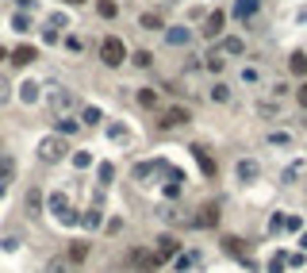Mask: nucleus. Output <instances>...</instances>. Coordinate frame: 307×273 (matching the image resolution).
<instances>
[{
  "mask_svg": "<svg viewBox=\"0 0 307 273\" xmlns=\"http://www.w3.org/2000/svg\"><path fill=\"white\" fill-rule=\"evenodd\" d=\"M192 154H196V162H200V169H203V173H215V162H211V154H208V150H203V142H196V146H192Z\"/></svg>",
  "mask_w": 307,
  "mask_h": 273,
  "instance_id": "nucleus-14",
  "label": "nucleus"
},
{
  "mask_svg": "<svg viewBox=\"0 0 307 273\" xmlns=\"http://www.w3.org/2000/svg\"><path fill=\"white\" fill-rule=\"evenodd\" d=\"M19 4H23V8H27V4H31V0H19Z\"/></svg>",
  "mask_w": 307,
  "mask_h": 273,
  "instance_id": "nucleus-45",
  "label": "nucleus"
},
{
  "mask_svg": "<svg viewBox=\"0 0 307 273\" xmlns=\"http://www.w3.org/2000/svg\"><path fill=\"white\" fill-rule=\"evenodd\" d=\"M12 27H16V31H27L31 23H27V16H16V19H12Z\"/></svg>",
  "mask_w": 307,
  "mask_h": 273,
  "instance_id": "nucleus-41",
  "label": "nucleus"
},
{
  "mask_svg": "<svg viewBox=\"0 0 307 273\" xmlns=\"http://www.w3.org/2000/svg\"><path fill=\"white\" fill-rule=\"evenodd\" d=\"M65 4H85V0H65Z\"/></svg>",
  "mask_w": 307,
  "mask_h": 273,
  "instance_id": "nucleus-43",
  "label": "nucleus"
},
{
  "mask_svg": "<svg viewBox=\"0 0 307 273\" xmlns=\"http://www.w3.org/2000/svg\"><path fill=\"white\" fill-rule=\"evenodd\" d=\"M154 100H158V97H154V88H139V104L142 108H154Z\"/></svg>",
  "mask_w": 307,
  "mask_h": 273,
  "instance_id": "nucleus-32",
  "label": "nucleus"
},
{
  "mask_svg": "<svg viewBox=\"0 0 307 273\" xmlns=\"http://www.w3.org/2000/svg\"><path fill=\"white\" fill-rule=\"evenodd\" d=\"M284 227H288V231H299V227H303V220H299V216H288V220H284Z\"/></svg>",
  "mask_w": 307,
  "mask_h": 273,
  "instance_id": "nucleus-39",
  "label": "nucleus"
},
{
  "mask_svg": "<svg viewBox=\"0 0 307 273\" xmlns=\"http://www.w3.org/2000/svg\"><path fill=\"white\" fill-rule=\"evenodd\" d=\"M46 273H73V262L70 258H54V262L46 265Z\"/></svg>",
  "mask_w": 307,
  "mask_h": 273,
  "instance_id": "nucleus-24",
  "label": "nucleus"
},
{
  "mask_svg": "<svg viewBox=\"0 0 307 273\" xmlns=\"http://www.w3.org/2000/svg\"><path fill=\"white\" fill-rule=\"evenodd\" d=\"M0 58H8V54H4V46H0Z\"/></svg>",
  "mask_w": 307,
  "mask_h": 273,
  "instance_id": "nucleus-44",
  "label": "nucleus"
},
{
  "mask_svg": "<svg viewBox=\"0 0 307 273\" xmlns=\"http://www.w3.org/2000/svg\"><path fill=\"white\" fill-rule=\"evenodd\" d=\"M108 139H115V142H131V131H127L123 124H112V127H108Z\"/></svg>",
  "mask_w": 307,
  "mask_h": 273,
  "instance_id": "nucleus-23",
  "label": "nucleus"
},
{
  "mask_svg": "<svg viewBox=\"0 0 307 273\" xmlns=\"http://www.w3.org/2000/svg\"><path fill=\"white\" fill-rule=\"evenodd\" d=\"M223 66H227V62H223V54H211V58H208V70H211V73H219Z\"/></svg>",
  "mask_w": 307,
  "mask_h": 273,
  "instance_id": "nucleus-35",
  "label": "nucleus"
},
{
  "mask_svg": "<svg viewBox=\"0 0 307 273\" xmlns=\"http://www.w3.org/2000/svg\"><path fill=\"white\" fill-rule=\"evenodd\" d=\"M85 227H100V208H88V216H85Z\"/></svg>",
  "mask_w": 307,
  "mask_h": 273,
  "instance_id": "nucleus-36",
  "label": "nucleus"
},
{
  "mask_svg": "<svg viewBox=\"0 0 307 273\" xmlns=\"http://www.w3.org/2000/svg\"><path fill=\"white\" fill-rule=\"evenodd\" d=\"M46 108H50L54 115H70L73 108H77V93H73V88H61V85H50V93H46Z\"/></svg>",
  "mask_w": 307,
  "mask_h": 273,
  "instance_id": "nucleus-1",
  "label": "nucleus"
},
{
  "mask_svg": "<svg viewBox=\"0 0 307 273\" xmlns=\"http://www.w3.org/2000/svg\"><path fill=\"white\" fill-rule=\"evenodd\" d=\"M16 177V162L12 158H0V181H12Z\"/></svg>",
  "mask_w": 307,
  "mask_h": 273,
  "instance_id": "nucleus-28",
  "label": "nucleus"
},
{
  "mask_svg": "<svg viewBox=\"0 0 307 273\" xmlns=\"http://www.w3.org/2000/svg\"><path fill=\"white\" fill-rule=\"evenodd\" d=\"M96 177H100V185H112V177H115V169L108 166V162H100V166H96Z\"/></svg>",
  "mask_w": 307,
  "mask_h": 273,
  "instance_id": "nucleus-29",
  "label": "nucleus"
},
{
  "mask_svg": "<svg viewBox=\"0 0 307 273\" xmlns=\"http://www.w3.org/2000/svg\"><path fill=\"white\" fill-rule=\"evenodd\" d=\"M257 8H261V0H234V16L238 19H254Z\"/></svg>",
  "mask_w": 307,
  "mask_h": 273,
  "instance_id": "nucleus-13",
  "label": "nucleus"
},
{
  "mask_svg": "<svg viewBox=\"0 0 307 273\" xmlns=\"http://www.w3.org/2000/svg\"><path fill=\"white\" fill-rule=\"evenodd\" d=\"M238 177L250 185V181H257V177H261V166H257L254 158H242V162H238Z\"/></svg>",
  "mask_w": 307,
  "mask_h": 273,
  "instance_id": "nucleus-12",
  "label": "nucleus"
},
{
  "mask_svg": "<svg viewBox=\"0 0 307 273\" xmlns=\"http://www.w3.org/2000/svg\"><path fill=\"white\" fill-rule=\"evenodd\" d=\"M134 66H142V70H146V66H154V54H150V50H139V54H134Z\"/></svg>",
  "mask_w": 307,
  "mask_h": 273,
  "instance_id": "nucleus-33",
  "label": "nucleus"
},
{
  "mask_svg": "<svg viewBox=\"0 0 307 273\" xmlns=\"http://www.w3.org/2000/svg\"><path fill=\"white\" fill-rule=\"evenodd\" d=\"M12 97V85H8V77H0V104Z\"/></svg>",
  "mask_w": 307,
  "mask_h": 273,
  "instance_id": "nucleus-38",
  "label": "nucleus"
},
{
  "mask_svg": "<svg viewBox=\"0 0 307 273\" xmlns=\"http://www.w3.org/2000/svg\"><path fill=\"white\" fill-rule=\"evenodd\" d=\"M100 119H104V115H100V108H92V104L81 108V124H85V127H96Z\"/></svg>",
  "mask_w": 307,
  "mask_h": 273,
  "instance_id": "nucleus-18",
  "label": "nucleus"
},
{
  "mask_svg": "<svg viewBox=\"0 0 307 273\" xmlns=\"http://www.w3.org/2000/svg\"><path fill=\"white\" fill-rule=\"evenodd\" d=\"M184 124H192V112L188 108H169V112H161V119H158V127H184Z\"/></svg>",
  "mask_w": 307,
  "mask_h": 273,
  "instance_id": "nucleus-5",
  "label": "nucleus"
},
{
  "mask_svg": "<svg viewBox=\"0 0 307 273\" xmlns=\"http://www.w3.org/2000/svg\"><path fill=\"white\" fill-rule=\"evenodd\" d=\"M39 208H43V196H39V189H31V193H27V216L35 220V216H39Z\"/></svg>",
  "mask_w": 307,
  "mask_h": 273,
  "instance_id": "nucleus-21",
  "label": "nucleus"
},
{
  "mask_svg": "<svg viewBox=\"0 0 307 273\" xmlns=\"http://www.w3.org/2000/svg\"><path fill=\"white\" fill-rule=\"evenodd\" d=\"M139 27H142V31H161L165 23H161L158 12H142V16H139Z\"/></svg>",
  "mask_w": 307,
  "mask_h": 273,
  "instance_id": "nucleus-16",
  "label": "nucleus"
},
{
  "mask_svg": "<svg viewBox=\"0 0 307 273\" xmlns=\"http://www.w3.org/2000/svg\"><path fill=\"white\" fill-rule=\"evenodd\" d=\"M284 265H288V254H272V262H269V273H284Z\"/></svg>",
  "mask_w": 307,
  "mask_h": 273,
  "instance_id": "nucleus-30",
  "label": "nucleus"
},
{
  "mask_svg": "<svg viewBox=\"0 0 307 273\" xmlns=\"http://www.w3.org/2000/svg\"><path fill=\"white\" fill-rule=\"evenodd\" d=\"M173 254H181V238H177V235H161V238H158V250H154L158 265H161V262H169Z\"/></svg>",
  "mask_w": 307,
  "mask_h": 273,
  "instance_id": "nucleus-6",
  "label": "nucleus"
},
{
  "mask_svg": "<svg viewBox=\"0 0 307 273\" xmlns=\"http://www.w3.org/2000/svg\"><path fill=\"white\" fill-rule=\"evenodd\" d=\"M165 220L177 223V227H196V216H192L188 208H173V211H165Z\"/></svg>",
  "mask_w": 307,
  "mask_h": 273,
  "instance_id": "nucleus-11",
  "label": "nucleus"
},
{
  "mask_svg": "<svg viewBox=\"0 0 307 273\" xmlns=\"http://www.w3.org/2000/svg\"><path fill=\"white\" fill-rule=\"evenodd\" d=\"M288 70L296 73V77H303V73H307V54H292V58H288Z\"/></svg>",
  "mask_w": 307,
  "mask_h": 273,
  "instance_id": "nucleus-19",
  "label": "nucleus"
},
{
  "mask_svg": "<svg viewBox=\"0 0 307 273\" xmlns=\"http://www.w3.org/2000/svg\"><path fill=\"white\" fill-rule=\"evenodd\" d=\"M211 100H215V104H227V100H230V88L223 85V81H219V85H211Z\"/></svg>",
  "mask_w": 307,
  "mask_h": 273,
  "instance_id": "nucleus-25",
  "label": "nucleus"
},
{
  "mask_svg": "<svg viewBox=\"0 0 307 273\" xmlns=\"http://www.w3.org/2000/svg\"><path fill=\"white\" fill-rule=\"evenodd\" d=\"M73 166H77V169H88V166H92V158L81 150V154H73Z\"/></svg>",
  "mask_w": 307,
  "mask_h": 273,
  "instance_id": "nucleus-37",
  "label": "nucleus"
},
{
  "mask_svg": "<svg viewBox=\"0 0 307 273\" xmlns=\"http://www.w3.org/2000/svg\"><path fill=\"white\" fill-rule=\"evenodd\" d=\"M269 142H272V146H292V139H288L284 131H272V135H269Z\"/></svg>",
  "mask_w": 307,
  "mask_h": 273,
  "instance_id": "nucleus-34",
  "label": "nucleus"
},
{
  "mask_svg": "<svg viewBox=\"0 0 307 273\" xmlns=\"http://www.w3.org/2000/svg\"><path fill=\"white\" fill-rule=\"evenodd\" d=\"M154 173H169V162H165V158H154V162H142V166H134V181H150Z\"/></svg>",
  "mask_w": 307,
  "mask_h": 273,
  "instance_id": "nucleus-7",
  "label": "nucleus"
},
{
  "mask_svg": "<svg viewBox=\"0 0 307 273\" xmlns=\"http://www.w3.org/2000/svg\"><path fill=\"white\" fill-rule=\"evenodd\" d=\"M65 150H70L65 139H61V135H50V139L39 142V158H43V162H61V158H65Z\"/></svg>",
  "mask_w": 307,
  "mask_h": 273,
  "instance_id": "nucleus-3",
  "label": "nucleus"
},
{
  "mask_svg": "<svg viewBox=\"0 0 307 273\" xmlns=\"http://www.w3.org/2000/svg\"><path fill=\"white\" fill-rule=\"evenodd\" d=\"M296 100H299V108H307V81L299 85V93H296Z\"/></svg>",
  "mask_w": 307,
  "mask_h": 273,
  "instance_id": "nucleus-42",
  "label": "nucleus"
},
{
  "mask_svg": "<svg viewBox=\"0 0 307 273\" xmlns=\"http://www.w3.org/2000/svg\"><path fill=\"white\" fill-rule=\"evenodd\" d=\"M246 50V43H242V39H234V35H230V39H223V54H242Z\"/></svg>",
  "mask_w": 307,
  "mask_h": 273,
  "instance_id": "nucleus-26",
  "label": "nucleus"
},
{
  "mask_svg": "<svg viewBox=\"0 0 307 273\" xmlns=\"http://www.w3.org/2000/svg\"><path fill=\"white\" fill-rule=\"evenodd\" d=\"M169 4H181V0H169Z\"/></svg>",
  "mask_w": 307,
  "mask_h": 273,
  "instance_id": "nucleus-46",
  "label": "nucleus"
},
{
  "mask_svg": "<svg viewBox=\"0 0 307 273\" xmlns=\"http://www.w3.org/2000/svg\"><path fill=\"white\" fill-rule=\"evenodd\" d=\"M50 211L58 216L61 223H77V211L70 208V200H65V193H50Z\"/></svg>",
  "mask_w": 307,
  "mask_h": 273,
  "instance_id": "nucleus-4",
  "label": "nucleus"
},
{
  "mask_svg": "<svg viewBox=\"0 0 307 273\" xmlns=\"http://www.w3.org/2000/svg\"><path fill=\"white\" fill-rule=\"evenodd\" d=\"M223 250H227L230 258H246V242H242V238H234V235L223 238Z\"/></svg>",
  "mask_w": 307,
  "mask_h": 273,
  "instance_id": "nucleus-17",
  "label": "nucleus"
},
{
  "mask_svg": "<svg viewBox=\"0 0 307 273\" xmlns=\"http://www.w3.org/2000/svg\"><path fill=\"white\" fill-rule=\"evenodd\" d=\"M100 62H104V66H112V70L127 62V46H123V39L108 35L104 43H100Z\"/></svg>",
  "mask_w": 307,
  "mask_h": 273,
  "instance_id": "nucleus-2",
  "label": "nucleus"
},
{
  "mask_svg": "<svg viewBox=\"0 0 307 273\" xmlns=\"http://www.w3.org/2000/svg\"><path fill=\"white\" fill-rule=\"evenodd\" d=\"M96 12H100L104 19H115V16H119V4H115V0H100V4H96Z\"/></svg>",
  "mask_w": 307,
  "mask_h": 273,
  "instance_id": "nucleus-22",
  "label": "nucleus"
},
{
  "mask_svg": "<svg viewBox=\"0 0 307 273\" xmlns=\"http://www.w3.org/2000/svg\"><path fill=\"white\" fill-rule=\"evenodd\" d=\"M65 258H70L73 265H77V262H85V258H88V242H73V247H70V254H65Z\"/></svg>",
  "mask_w": 307,
  "mask_h": 273,
  "instance_id": "nucleus-20",
  "label": "nucleus"
},
{
  "mask_svg": "<svg viewBox=\"0 0 307 273\" xmlns=\"http://www.w3.org/2000/svg\"><path fill=\"white\" fill-rule=\"evenodd\" d=\"M65 50L77 54V50H81V39H77V35H70V39H65Z\"/></svg>",
  "mask_w": 307,
  "mask_h": 273,
  "instance_id": "nucleus-40",
  "label": "nucleus"
},
{
  "mask_svg": "<svg viewBox=\"0 0 307 273\" xmlns=\"http://www.w3.org/2000/svg\"><path fill=\"white\" fill-rule=\"evenodd\" d=\"M58 131H61V135H73V131H77V119H70V115H61V119H58Z\"/></svg>",
  "mask_w": 307,
  "mask_h": 273,
  "instance_id": "nucleus-31",
  "label": "nucleus"
},
{
  "mask_svg": "<svg viewBox=\"0 0 307 273\" xmlns=\"http://www.w3.org/2000/svg\"><path fill=\"white\" fill-rule=\"evenodd\" d=\"M35 58H39L35 46H16V50H12V62H16V66H31Z\"/></svg>",
  "mask_w": 307,
  "mask_h": 273,
  "instance_id": "nucleus-15",
  "label": "nucleus"
},
{
  "mask_svg": "<svg viewBox=\"0 0 307 273\" xmlns=\"http://www.w3.org/2000/svg\"><path fill=\"white\" fill-rule=\"evenodd\" d=\"M165 43L169 46H188V43H192V31H188V27H169V31H165Z\"/></svg>",
  "mask_w": 307,
  "mask_h": 273,
  "instance_id": "nucleus-10",
  "label": "nucleus"
},
{
  "mask_svg": "<svg viewBox=\"0 0 307 273\" xmlns=\"http://www.w3.org/2000/svg\"><path fill=\"white\" fill-rule=\"evenodd\" d=\"M219 223V208L208 204V208H196V227H215Z\"/></svg>",
  "mask_w": 307,
  "mask_h": 273,
  "instance_id": "nucleus-9",
  "label": "nucleus"
},
{
  "mask_svg": "<svg viewBox=\"0 0 307 273\" xmlns=\"http://www.w3.org/2000/svg\"><path fill=\"white\" fill-rule=\"evenodd\" d=\"M223 23H227V12H208V23H203V39H219L223 35Z\"/></svg>",
  "mask_w": 307,
  "mask_h": 273,
  "instance_id": "nucleus-8",
  "label": "nucleus"
},
{
  "mask_svg": "<svg viewBox=\"0 0 307 273\" xmlns=\"http://www.w3.org/2000/svg\"><path fill=\"white\" fill-rule=\"evenodd\" d=\"M19 88H23L19 97H23L27 104H35V100H39V85H35V81H27V85H19Z\"/></svg>",
  "mask_w": 307,
  "mask_h": 273,
  "instance_id": "nucleus-27",
  "label": "nucleus"
}]
</instances>
